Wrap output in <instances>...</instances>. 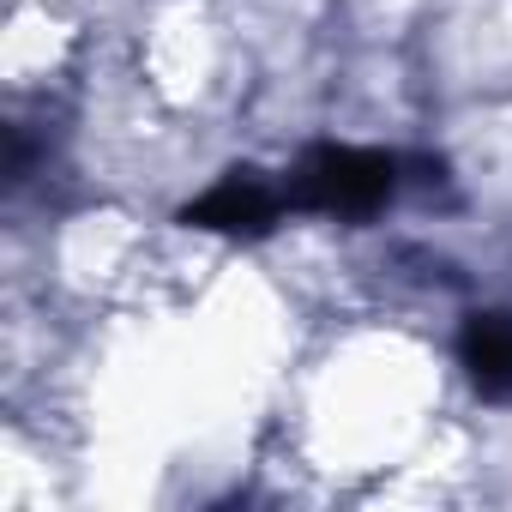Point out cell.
<instances>
[{"instance_id": "1", "label": "cell", "mask_w": 512, "mask_h": 512, "mask_svg": "<svg viewBox=\"0 0 512 512\" xmlns=\"http://www.w3.org/2000/svg\"><path fill=\"white\" fill-rule=\"evenodd\" d=\"M398 187H404V157L374 151V145H308L296 169L284 175V193L296 211H320L344 223L386 211Z\"/></svg>"}, {"instance_id": "2", "label": "cell", "mask_w": 512, "mask_h": 512, "mask_svg": "<svg viewBox=\"0 0 512 512\" xmlns=\"http://www.w3.org/2000/svg\"><path fill=\"white\" fill-rule=\"evenodd\" d=\"M290 193L278 181H266L260 169H229L217 175L199 199L181 205V223L187 229H205V235H241V241H260L278 229Z\"/></svg>"}, {"instance_id": "3", "label": "cell", "mask_w": 512, "mask_h": 512, "mask_svg": "<svg viewBox=\"0 0 512 512\" xmlns=\"http://www.w3.org/2000/svg\"><path fill=\"white\" fill-rule=\"evenodd\" d=\"M458 362H464V374L482 398L512 404V314L506 308L470 314L464 332H458Z\"/></svg>"}]
</instances>
